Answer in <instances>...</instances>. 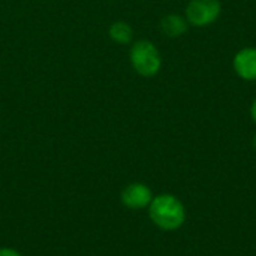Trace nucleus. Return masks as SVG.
Returning <instances> with one entry per match:
<instances>
[{"mask_svg":"<svg viewBox=\"0 0 256 256\" xmlns=\"http://www.w3.org/2000/svg\"><path fill=\"white\" fill-rule=\"evenodd\" d=\"M148 216L162 231H176L186 222V207L176 195L160 194L150 202Z\"/></svg>","mask_w":256,"mask_h":256,"instance_id":"nucleus-1","label":"nucleus"},{"mask_svg":"<svg viewBox=\"0 0 256 256\" xmlns=\"http://www.w3.org/2000/svg\"><path fill=\"white\" fill-rule=\"evenodd\" d=\"M129 60L134 70L144 78L156 76L162 69V54L148 39H140L129 50Z\"/></svg>","mask_w":256,"mask_h":256,"instance_id":"nucleus-2","label":"nucleus"},{"mask_svg":"<svg viewBox=\"0 0 256 256\" xmlns=\"http://www.w3.org/2000/svg\"><path fill=\"white\" fill-rule=\"evenodd\" d=\"M222 14L220 0H190L186 4L184 18L189 26L194 27H208L214 24Z\"/></svg>","mask_w":256,"mask_h":256,"instance_id":"nucleus-3","label":"nucleus"},{"mask_svg":"<svg viewBox=\"0 0 256 256\" xmlns=\"http://www.w3.org/2000/svg\"><path fill=\"white\" fill-rule=\"evenodd\" d=\"M154 195L152 189L144 184V183H130L128 184L122 194H120V201L122 204L129 208V210H142L148 208L150 202L153 201Z\"/></svg>","mask_w":256,"mask_h":256,"instance_id":"nucleus-4","label":"nucleus"},{"mask_svg":"<svg viewBox=\"0 0 256 256\" xmlns=\"http://www.w3.org/2000/svg\"><path fill=\"white\" fill-rule=\"evenodd\" d=\"M232 68L243 81H256V46L238 50L232 58Z\"/></svg>","mask_w":256,"mask_h":256,"instance_id":"nucleus-5","label":"nucleus"},{"mask_svg":"<svg viewBox=\"0 0 256 256\" xmlns=\"http://www.w3.org/2000/svg\"><path fill=\"white\" fill-rule=\"evenodd\" d=\"M160 30L168 38H180L189 30V22L183 15L168 14L160 20Z\"/></svg>","mask_w":256,"mask_h":256,"instance_id":"nucleus-6","label":"nucleus"},{"mask_svg":"<svg viewBox=\"0 0 256 256\" xmlns=\"http://www.w3.org/2000/svg\"><path fill=\"white\" fill-rule=\"evenodd\" d=\"M110 38L118 45H128L134 39V28L126 21H114L108 28Z\"/></svg>","mask_w":256,"mask_h":256,"instance_id":"nucleus-7","label":"nucleus"},{"mask_svg":"<svg viewBox=\"0 0 256 256\" xmlns=\"http://www.w3.org/2000/svg\"><path fill=\"white\" fill-rule=\"evenodd\" d=\"M0 256H22L16 249L12 248H0Z\"/></svg>","mask_w":256,"mask_h":256,"instance_id":"nucleus-8","label":"nucleus"},{"mask_svg":"<svg viewBox=\"0 0 256 256\" xmlns=\"http://www.w3.org/2000/svg\"><path fill=\"white\" fill-rule=\"evenodd\" d=\"M250 117H252L254 123H255V124H256V98H255V99H254L252 105H250Z\"/></svg>","mask_w":256,"mask_h":256,"instance_id":"nucleus-9","label":"nucleus"},{"mask_svg":"<svg viewBox=\"0 0 256 256\" xmlns=\"http://www.w3.org/2000/svg\"><path fill=\"white\" fill-rule=\"evenodd\" d=\"M252 144H254V148L256 150V134L254 135V140H252Z\"/></svg>","mask_w":256,"mask_h":256,"instance_id":"nucleus-10","label":"nucleus"}]
</instances>
